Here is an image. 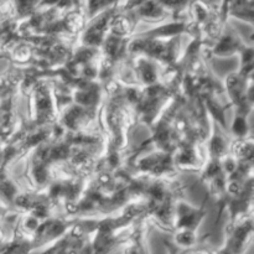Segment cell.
I'll use <instances>...</instances> for the list:
<instances>
[{
	"label": "cell",
	"mask_w": 254,
	"mask_h": 254,
	"mask_svg": "<svg viewBox=\"0 0 254 254\" xmlns=\"http://www.w3.org/2000/svg\"><path fill=\"white\" fill-rule=\"evenodd\" d=\"M26 227L30 228V230H36V227H37L36 220H34V218H30L26 223Z\"/></svg>",
	"instance_id": "obj_6"
},
{
	"label": "cell",
	"mask_w": 254,
	"mask_h": 254,
	"mask_svg": "<svg viewBox=\"0 0 254 254\" xmlns=\"http://www.w3.org/2000/svg\"><path fill=\"white\" fill-rule=\"evenodd\" d=\"M176 241H178L179 245L185 246V247H190V246H192L193 243H195V237H193V235L191 232L185 231V232H181L180 235L176 237Z\"/></svg>",
	"instance_id": "obj_1"
},
{
	"label": "cell",
	"mask_w": 254,
	"mask_h": 254,
	"mask_svg": "<svg viewBox=\"0 0 254 254\" xmlns=\"http://www.w3.org/2000/svg\"><path fill=\"white\" fill-rule=\"evenodd\" d=\"M35 176L39 180V183H42L45 180V178H46V173H45V170L42 168H37L35 170Z\"/></svg>",
	"instance_id": "obj_4"
},
{
	"label": "cell",
	"mask_w": 254,
	"mask_h": 254,
	"mask_svg": "<svg viewBox=\"0 0 254 254\" xmlns=\"http://www.w3.org/2000/svg\"><path fill=\"white\" fill-rule=\"evenodd\" d=\"M223 148V143L221 139L216 138L213 139V143H212V150L215 151V153H221V150H222Z\"/></svg>",
	"instance_id": "obj_3"
},
{
	"label": "cell",
	"mask_w": 254,
	"mask_h": 254,
	"mask_svg": "<svg viewBox=\"0 0 254 254\" xmlns=\"http://www.w3.org/2000/svg\"><path fill=\"white\" fill-rule=\"evenodd\" d=\"M16 203H17V205H20V206H24V207H27V206L30 205L29 198H27V197H19V198H17Z\"/></svg>",
	"instance_id": "obj_5"
},
{
	"label": "cell",
	"mask_w": 254,
	"mask_h": 254,
	"mask_svg": "<svg viewBox=\"0 0 254 254\" xmlns=\"http://www.w3.org/2000/svg\"><path fill=\"white\" fill-rule=\"evenodd\" d=\"M233 129H235L236 133H238V134L245 133V130H246L245 121H243V119H241V118H238L237 121L235 122V124H233Z\"/></svg>",
	"instance_id": "obj_2"
}]
</instances>
